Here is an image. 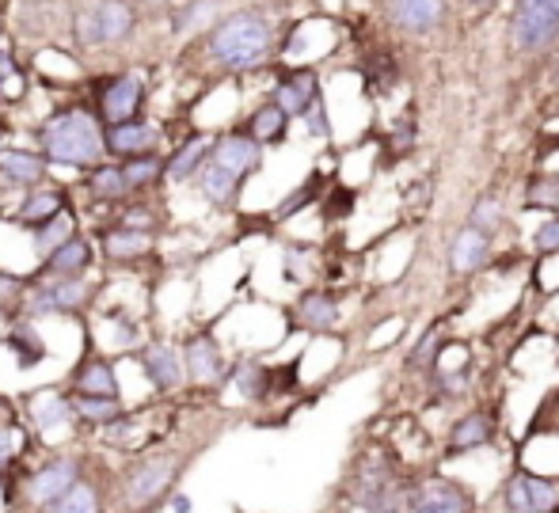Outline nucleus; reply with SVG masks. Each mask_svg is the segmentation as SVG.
Here are the masks:
<instances>
[{
  "label": "nucleus",
  "mask_w": 559,
  "mask_h": 513,
  "mask_svg": "<svg viewBox=\"0 0 559 513\" xmlns=\"http://www.w3.org/2000/svg\"><path fill=\"white\" fill-rule=\"evenodd\" d=\"M141 76L126 73V76H111L99 92V115L107 118L111 126H122V122H133L138 118V107H141Z\"/></svg>",
  "instance_id": "nucleus-14"
},
{
  "label": "nucleus",
  "mask_w": 559,
  "mask_h": 513,
  "mask_svg": "<svg viewBox=\"0 0 559 513\" xmlns=\"http://www.w3.org/2000/svg\"><path fill=\"white\" fill-rule=\"evenodd\" d=\"M141 369L156 392H176L187 384V358L171 343H148L141 350Z\"/></svg>",
  "instance_id": "nucleus-12"
},
{
  "label": "nucleus",
  "mask_w": 559,
  "mask_h": 513,
  "mask_svg": "<svg viewBox=\"0 0 559 513\" xmlns=\"http://www.w3.org/2000/svg\"><path fill=\"white\" fill-rule=\"evenodd\" d=\"M305 130H309L312 138H332V122H328V103H324V96H320L309 110H305Z\"/></svg>",
  "instance_id": "nucleus-41"
},
{
  "label": "nucleus",
  "mask_w": 559,
  "mask_h": 513,
  "mask_svg": "<svg viewBox=\"0 0 559 513\" xmlns=\"http://www.w3.org/2000/svg\"><path fill=\"white\" fill-rule=\"evenodd\" d=\"M502 220H507V213H502V202L495 199V194L476 199V205H472V213H468V225L484 228V232H491V236L502 228Z\"/></svg>",
  "instance_id": "nucleus-38"
},
{
  "label": "nucleus",
  "mask_w": 559,
  "mask_h": 513,
  "mask_svg": "<svg viewBox=\"0 0 559 513\" xmlns=\"http://www.w3.org/2000/svg\"><path fill=\"white\" fill-rule=\"evenodd\" d=\"M92 297V286L81 278H43V286L27 297L31 315H69L81 312Z\"/></svg>",
  "instance_id": "nucleus-9"
},
{
  "label": "nucleus",
  "mask_w": 559,
  "mask_h": 513,
  "mask_svg": "<svg viewBox=\"0 0 559 513\" xmlns=\"http://www.w3.org/2000/svg\"><path fill=\"white\" fill-rule=\"evenodd\" d=\"M556 354H559V335H556Z\"/></svg>",
  "instance_id": "nucleus-50"
},
{
  "label": "nucleus",
  "mask_w": 559,
  "mask_h": 513,
  "mask_svg": "<svg viewBox=\"0 0 559 513\" xmlns=\"http://www.w3.org/2000/svg\"><path fill=\"white\" fill-rule=\"evenodd\" d=\"M510 38L522 53H540L559 38V15L545 8L540 0H518L514 23H510Z\"/></svg>",
  "instance_id": "nucleus-8"
},
{
  "label": "nucleus",
  "mask_w": 559,
  "mask_h": 513,
  "mask_svg": "<svg viewBox=\"0 0 559 513\" xmlns=\"http://www.w3.org/2000/svg\"><path fill=\"white\" fill-rule=\"evenodd\" d=\"M88 191L96 194L99 202L122 199V194L130 191V183H126V176H122V164H99V168H92Z\"/></svg>",
  "instance_id": "nucleus-37"
},
{
  "label": "nucleus",
  "mask_w": 559,
  "mask_h": 513,
  "mask_svg": "<svg viewBox=\"0 0 559 513\" xmlns=\"http://www.w3.org/2000/svg\"><path fill=\"white\" fill-rule=\"evenodd\" d=\"M540 4H545V8H552V12L559 15V0H540Z\"/></svg>",
  "instance_id": "nucleus-47"
},
{
  "label": "nucleus",
  "mask_w": 559,
  "mask_h": 513,
  "mask_svg": "<svg viewBox=\"0 0 559 513\" xmlns=\"http://www.w3.org/2000/svg\"><path fill=\"white\" fill-rule=\"evenodd\" d=\"M522 210L525 213H545V217H556L559 213V176H533L522 191Z\"/></svg>",
  "instance_id": "nucleus-32"
},
{
  "label": "nucleus",
  "mask_w": 559,
  "mask_h": 513,
  "mask_svg": "<svg viewBox=\"0 0 559 513\" xmlns=\"http://www.w3.org/2000/svg\"><path fill=\"white\" fill-rule=\"evenodd\" d=\"M491 232H484V228H456L453 240H449V271H453V278H472V274L484 271L487 259H491Z\"/></svg>",
  "instance_id": "nucleus-10"
},
{
  "label": "nucleus",
  "mask_w": 559,
  "mask_h": 513,
  "mask_svg": "<svg viewBox=\"0 0 559 513\" xmlns=\"http://www.w3.org/2000/svg\"><path fill=\"white\" fill-rule=\"evenodd\" d=\"M248 133L259 141V145H278V141H286V133H289V115L274 99L263 103V107L251 110Z\"/></svg>",
  "instance_id": "nucleus-23"
},
{
  "label": "nucleus",
  "mask_w": 559,
  "mask_h": 513,
  "mask_svg": "<svg viewBox=\"0 0 559 513\" xmlns=\"http://www.w3.org/2000/svg\"><path fill=\"white\" fill-rule=\"evenodd\" d=\"M12 58H8V53H0V88H4V81H8V76H12Z\"/></svg>",
  "instance_id": "nucleus-45"
},
{
  "label": "nucleus",
  "mask_w": 559,
  "mask_h": 513,
  "mask_svg": "<svg viewBox=\"0 0 559 513\" xmlns=\"http://www.w3.org/2000/svg\"><path fill=\"white\" fill-rule=\"evenodd\" d=\"M31 418H35L38 430H50V426H66V422H76V407H73V396L66 392H38L35 404H31Z\"/></svg>",
  "instance_id": "nucleus-24"
},
{
  "label": "nucleus",
  "mask_w": 559,
  "mask_h": 513,
  "mask_svg": "<svg viewBox=\"0 0 559 513\" xmlns=\"http://www.w3.org/2000/svg\"><path fill=\"white\" fill-rule=\"evenodd\" d=\"M476 510H479V494L464 479L449 476L445 468L415 476L407 484L404 513H476Z\"/></svg>",
  "instance_id": "nucleus-4"
},
{
  "label": "nucleus",
  "mask_w": 559,
  "mask_h": 513,
  "mask_svg": "<svg viewBox=\"0 0 559 513\" xmlns=\"http://www.w3.org/2000/svg\"><path fill=\"white\" fill-rule=\"evenodd\" d=\"M495 441H499V415H495L491 407H472L449 422L442 461L468 456V453H484V449H491Z\"/></svg>",
  "instance_id": "nucleus-6"
},
{
  "label": "nucleus",
  "mask_w": 559,
  "mask_h": 513,
  "mask_svg": "<svg viewBox=\"0 0 559 513\" xmlns=\"http://www.w3.org/2000/svg\"><path fill=\"white\" fill-rule=\"evenodd\" d=\"M324 92H320V76L312 69H294L274 84V103L286 110L289 118H305V110L312 107Z\"/></svg>",
  "instance_id": "nucleus-15"
},
{
  "label": "nucleus",
  "mask_w": 559,
  "mask_h": 513,
  "mask_svg": "<svg viewBox=\"0 0 559 513\" xmlns=\"http://www.w3.org/2000/svg\"><path fill=\"white\" fill-rule=\"evenodd\" d=\"M15 430L8 422H0V472H8L15 464Z\"/></svg>",
  "instance_id": "nucleus-44"
},
{
  "label": "nucleus",
  "mask_w": 559,
  "mask_h": 513,
  "mask_svg": "<svg viewBox=\"0 0 559 513\" xmlns=\"http://www.w3.org/2000/svg\"><path fill=\"white\" fill-rule=\"evenodd\" d=\"M449 0H389V20L412 35H427L442 23Z\"/></svg>",
  "instance_id": "nucleus-17"
},
{
  "label": "nucleus",
  "mask_w": 559,
  "mask_h": 513,
  "mask_svg": "<svg viewBox=\"0 0 559 513\" xmlns=\"http://www.w3.org/2000/svg\"><path fill=\"white\" fill-rule=\"evenodd\" d=\"M8 346H12L15 361H20L23 369L38 366V361L46 358V338L38 335V331L31 327V323H15V327L8 331Z\"/></svg>",
  "instance_id": "nucleus-34"
},
{
  "label": "nucleus",
  "mask_w": 559,
  "mask_h": 513,
  "mask_svg": "<svg viewBox=\"0 0 559 513\" xmlns=\"http://www.w3.org/2000/svg\"><path fill=\"white\" fill-rule=\"evenodd\" d=\"M472 4H479V8H487V4H495V0H472Z\"/></svg>",
  "instance_id": "nucleus-48"
},
{
  "label": "nucleus",
  "mask_w": 559,
  "mask_h": 513,
  "mask_svg": "<svg viewBox=\"0 0 559 513\" xmlns=\"http://www.w3.org/2000/svg\"><path fill=\"white\" fill-rule=\"evenodd\" d=\"M46 164H50L46 156L12 148V153H4V160H0V176H4L8 183H15V187H35L38 179L46 176Z\"/></svg>",
  "instance_id": "nucleus-28"
},
{
  "label": "nucleus",
  "mask_w": 559,
  "mask_h": 513,
  "mask_svg": "<svg viewBox=\"0 0 559 513\" xmlns=\"http://www.w3.org/2000/svg\"><path fill=\"white\" fill-rule=\"evenodd\" d=\"M171 510H176V513H187V510H191V499H187V494H176V499H171Z\"/></svg>",
  "instance_id": "nucleus-46"
},
{
  "label": "nucleus",
  "mask_w": 559,
  "mask_h": 513,
  "mask_svg": "<svg viewBox=\"0 0 559 513\" xmlns=\"http://www.w3.org/2000/svg\"><path fill=\"white\" fill-rule=\"evenodd\" d=\"M88 266H92V243L84 236H73V240L61 243L43 263V278H81Z\"/></svg>",
  "instance_id": "nucleus-20"
},
{
  "label": "nucleus",
  "mask_w": 559,
  "mask_h": 513,
  "mask_svg": "<svg viewBox=\"0 0 559 513\" xmlns=\"http://www.w3.org/2000/svg\"><path fill=\"white\" fill-rule=\"evenodd\" d=\"M210 160H214V141H210L206 133H194V138L183 141V145L176 148V156L168 160V179L171 183H187V179L199 176Z\"/></svg>",
  "instance_id": "nucleus-18"
},
{
  "label": "nucleus",
  "mask_w": 559,
  "mask_h": 513,
  "mask_svg": "<svg viewBox=\"0 0 559 513\" xmlns=\"http://www.w3.org/2000/svg\"><path fill=\"white\" fill-rule=\"evenodd\" d=\"M73 213H61V217H53L50 220V225H43V228H35V251H38V259H43V263H46V259H50L53 255V251H58L61 248V243H69V240H73Z\"/></svg>",
  "instance_id": "nucleus-36"
},
{
  "label": "nucleus",
  "mask_w": 559,
  "mask_h": 513,
  "mask_svg": "<svg viewBox=\"0 0 559 513\" xmlns=\"http://www.w3.org/2000/svg\"><path fill=\"white\" fill-rule=\"evenodd\" d=\"M153 4H160V0H153Z\"/></svg>",
  "instance_id": "nucleus-51"
},
{
  "label": "nucleus",
  "mask_w": 559,
  "mask_h": 513,
  "mask_svg": "<svg viewBox=\"0 0 559 513\" xmlns=\"http://www.w3.org/2000/svg\"><path fill=\"white\" fill-rule=\"evenodd\" d=\"M472 373L476 369L464 366V369H430V396H435V404H456V399H464L472 392Z\"/></svg>",
  "instance_id": "nucleus-26"
},
{
  "label": "nucleus",
  "mask_w": 559,
  "mask_h": 513,
  "mask_svg": "<svg viewBox=\"0 0 559 513\" xmlns=\"http://www.w3.org/2000/svg\"><path fill=\"white\" fill-rule=\"evenodd\" d=\"M338 315H343V308H338L332 294H305L301 301H297V323H301L309 335H328L338 323Z\"/></svg>",
  "instance_id": "nucleus-21"
},
{
  "label": "nucleus",
  "mask_w": 559,
  "mask_h": 513,
  "mask_svg": "<svg viewBox=\"0 0 559 513\" xmlns=\"http://www.w3.org/2000/svg\"><path fill=\"white\" fill-rule=\"evenodd\" d=\"M73 407H76V422H88V426H118L126 415L122 396H76L73 392Z\"/></svg>",
  "instance_id": "nucleus-27"
},
{
  "label": "nucleus",
  "mask_w": 559,
  "mask_h": 513,
  "mask_svg": "<svg viewBox=\"0 0 559 513\" xmlns=\"http://www.w3.org/2000/svg\"><path fill=\"white\" fill-rule=\"evenodd\" d=\"M156 141H160V130L153 122H141V118L122 126H107V153L122 156V160L156 153Z\"/></svg>",
  "instance_id": "nucleus-16"
},
{
  "label": "nucleus",
  "mask_w": 559,
  "mask_h": 513,
  "mask_svg": "<svg viewBox=\"0 0 559 513\" xmlns=\"http://www.w3.org/2000/svg\"><path fill=\"white\" fill-rule=\"evenodd\" d=\"M81 479H84L81 461H76V456H58V461L43 464V468L23 479V502L35 510H46V506H53L61 494L73 491Z\"/></svg>",
  "instance_id": "nucleus-7"
},
{
  "label": "nucleus",
  "mask_w": 559,
  "mask_h": 513,
  "mask_svg": "<svg viewBox=\"0 0 559 513\" xmlns=\"http://www.w3.org/2000/svg\"><path fill=\"white\" fill-rule=\"evenodd\" d=\"M183 358H187V384H194V389L222 384L228 377V361L214 335H191L187 338Z\"/></svg>",
  "instance_id": "nucleus-11"
},
{
  "label": "nucleus",
  "mask_w": 559,
  "mask_h": 513,
  "mask_svg": "<svg viewBox=\"0 0 559 513\" xmlns=\"http://www.w3.org/2000/svg\"><path fill=\"white\" fill-rule=\"evenodd\" d=\"M66 213V194L61 191H35L27 202L20 205V213H15V220L27 228H43L50 225L53 217H61Z\"/></svg>",
  "instance_id": "nucleus-29"
},
{
  "label": "nucleus",
  "mask_w": 559,
  "mask_h": 513,
  "mask_svg": "<svg viewBox=\"0 0 559 513\" xmlns=\"http://www.w3.org/2000/svg\"><path fill=\"white\" fill-rule=\"evenodd\" d=\"M312 199H317V183H305L301 191H294L286 202L278 205V217H282V220H286V217H294V213L301 210V205H309Z\"/></svg>",
  "instance_id": "nucleus-43"
},
{
  "label": "nucleus",
  "mask_w": 559,
  "mask_h": 513,
  "mask_svg": "<svg viewBox=\"0 0 559 513\" xmlns=\"http://www.w3.org/2000/svg\"><path fill=\"white\" fill-rule=\"evenodd\" d=\"M533 251L540 259H556L559 255V213L556 217H545L533 232Z\"/></svg>",
  "instance_id": "nucleus-39"
},
{
  "label": "nucleus",
  "mask_w": 559,
  "mask_h": 513,
  "mask_svg": "<svg viewBox=\"0 0 559 513\" xmlns=\"http://www.w3.org/2000/svg\"><path fill=\"white\" fill-rule=\"evenodd\" d=\"M73 392L76 396H122L115 366L104 358H84L81 366L73 369Z\"/></svg>",
  "instance_id": "nucleus-19"
},
{
  "label": "nucleus",
  "mask_w": 559,
  "mask_h": 513,
  "mask_svg": "<svg viewBox=\"0 0 559 513\" xmlns=\"http://www.w3.org/2000/svg\"><path fill=\"white\" fill-rule=\"evenodd\" d=\"M194 183H199V191H202V199H206V202H214V205H233L236 199H240L243 179H240V176H233V171L222 168V164L210 160L206 168H202L199 176H194Z\"/></svg>",
  "instance_id": "nucleus-22"
},
{
  "label": "nucleus",
  "mask_w": 559,
  "mask_h": 513,
  "mask_svg": "<svg viewBox=\"0 0 559 513\" xmlns=\"http://www.w3.org/2000/svg\"><path fill=\"white\" fill-rule=\"evenodd\" d=\"M0 35H4V15H0Z\"/></svg>",
  "instance_id": "nucleus-49"
},
{
  "label": "nucleus",
  "mask_w": 559,
  "mask_h": 513,
  "mask_svg": "<svg viewBox=\"0 0 559 513\" xmlns=\"http://www.w3.org/2000/svg\"><path fill=\"white\" fill-rule=\"evenodd\" d=\"M214 164H222L233 176H251L263 164V145L248 130H228L214 141Z\"/></svg>",
  "instance_id": "nucleus-13"
},
{
  "label": "nucleus",
  "mask_w": 559,
  "mask_h": 513,
  "mask_svg": "<svg viewBox=\"0 0 559 513\" xmlns=\"http://www.w3.org/2000/svg\"><path fill=\"white\" fill-rule=\"evenodd\" d=\"M122 176H126V183H130V191H141V187H153L156 179L168 176V164H164L160 153L133 156V160L122 164Z\"/></svg>",
  "instance_id": "nucleus-35"
},
{
  "label": "nucleus",
  "mask_w": 559,
  "mask_h": 513,
  "mask_svg": "<svg viewBox=\"0 0 559 513\" xmlns=\"http://www.w3.org/2000/svg\"><path fill=\"white\" fill-rule=\"evenodd\" d=\"M449 343H453V338L445 335L442 323H430V327L423 331L419 343H415L412 350H407L404 366L412 369V373H430V369H435V361L442 358V350H445Z\"/></svg>",
  "instance_id": "nucleus-25"
},
{
  "label": "nucleus",
  "mask_w": 559,
  "mask_h": 513,
  "mask_svg": "<svg viewBox=\"0 0 559 513\" xmlns=\"http://www.w3.org/2000/svg\"><path fill=\"white\" fill-rule=\"evenodd\" d=\"M396 153H412L415 145V118L412 115H400V122L392 126V141H389Z\"/></svg>",
  "instance_id": "nucleus-42"
},
{
  "label": "nucleus",
  "mask_w": 559,
  "mask_h": 513,
  "mask_svg": "<svg viewBox=\"0 0 559 513\" xmlns=\"http://www.w3.org/2000/svg\"><path fill=\"white\" fill-rule=\"evenodd\" d=\"M104 251H107V259H115V263H126V259H141V255H148V251H153V236L138 232V228L118 225L115 232L104 236Z\"/></svg>",
  "instance_id": "nucleus-31"
},
{
  "label": "nucleus",
  "mask_w": 559,
  "mask_h": 513,
  "mask_svg": "<svg viewBox=\"0 0 559 513\" xmlns=\"http://www.w3.org/2000/svg\"><path fill=\"white\" fill-rule=\"evenodd\" d=\"M191 456L194 453H179V449H156V453H148V456H138L122 476L126 510L145 513V510L160 506L171 494V487L179 484L183 468L191 464Z\"/></svg>",
  "instance_id": "nucleus-3"
},
{
  "label": "nucleus",
  "mask_w": 559,
  "mask_h": 513,
  "mask_svg": "<svg viewBox=\"0 0 559 513\" xmlns=\"http://www.w3.org/2000/svg\"><path fill=\"white\" fill-rule=\"evenodd\" d=\"M43 513H104V494L92 479H81L69 494H61L53 506H46Z\"/></svg>",
  "instance_id": "nucleus-33"
},
{
  "label": "nucleus",
  "mask_w": 559,
  "mask_h": 513,
  "mask_svg": "<svg viewBox=\"0 0 559 513\" xmlns=\"http://www.w3.org/2000/svg\"><path fill=\"white\" fill-rule=\"evenodd\" d=\"M274 50V27L266 15L259 12H233L210 35V53L217 58V65L248 73V69L263 65Z\"/></svg>",
  "instance_id": "nucleus-2"
},
{
  "label": "nucleus",
  "mask_w": 559,
  "mask_h": 513,
  "mask_svg": "<svg viewBox=\"0 0 559 513\" xmlns=\"http://www.w3.org/2000/svg\"><path fill=\"white\" fill-rule=\"evenodd\" d=\"M38 141L46 160L66 168H99V160L107 156V130H99L88 110H61L46 118Z\"/></svg>",
  "instance_id": "nucleus-1"
},
{
  "label": "nucleus",
  "mask_w": 559,
  "mask_h": 513,
  "mask_svg": "<svg viewBox=\"0 0 559 513\" xmlns=\"http://www.w3.org/2000/svg\"><path fill=\"white\" fill-rule=\"evenodd\" d=\"M27 297H23V282L15 274L0 271V312H12V308H23Z\"/></svg>",
  "instance_id": "nucleus-40"
},
{
  "label": "nucleus",
  "mask_w": 559,
  "mask_h": 513,
  "mask_svg": "<svg viewBox=\"0 0 559 513\" xmlns=\"http://www.w3.org/2000/svg\"><path fill=\"white\" fill-rule=\"evenodd\" d=\"M133 31V12L126 0H92L81 15H76V38L84 46H111L126 43Z\"/></svg>",
  "instance_id": "nucleus-5"
},
{
  "label": "nucleus",
  "mask_w": 559,
  "mask_h": 513,
  "mask_svg": "<svg viewBox=\"0 0 559 513\" xmlns=\"http://www.w3.org/2000/svg\"><path fill=\"white\" fill-rule=\"evenodd\" d=\"M233 389L240 392L243 399H266L271 396V381H274V369H266L263 361H240V366L228 373Z\"/></svg>",
  "instance_id": "nucleus-30"
}]
</instances>
